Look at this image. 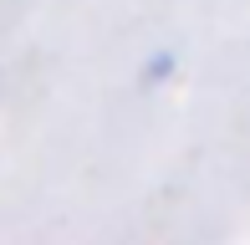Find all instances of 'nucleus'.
Returning <instances> with one entry per match:
<instances>
[{
	"label": "nucleus",
	"instance_id": "1",
	"mask_svg": "<svg viewBox=\"0 0 250 245\" xmlns=\"http://www.w3.org/2000/svg\"><path fill=\"white\" fill-rule=\"evenodd\" d=\"M174 72H179V57H174V51H153V57L143 61V66H138V87H143V92H148V87L168 82V77H174Z\"/></svg>",
	"mask_w": 250,
	"mask_h": 245
}]
</instances>
